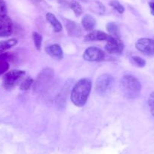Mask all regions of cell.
Returning a JSON list of instances; mask_svg holds the SVG:
<instances>
[{"label": "cell", "instance_id": "6da1fadb", "mask_svg": "<svg viewBox=\"0 0 154 154\" xmlns=\"http://www.w3.org/2000/svg\"><path fill=\"white\" fill-rule=\"evenodd\" d=\"M92 82L88 78H82L74 85L71 91L70 98L75 106L82 107L86 103L91 93Z\"/></svg>", "mask_w": 154, "mask_h": 154}, {"label": "cell", "instance_id": "7a4b0ae2", "mask_svg": "<svg viewBox=\"0 0 154 154\" xmlns=\"http://www.w3.org/2000/svg\"><path fill=\"white\" fill-rule=\"evenodd\" d=\"M120 88L122 94L126 98L134 99L140 95L141 84L136 77L126 75L121 79Z\"/></svg>", "mask_w": 154, "mask_h": 154}, {"label": "cell", "instance_id": "3957f363", "mask_svg": "<svg viewBox=\"0 0 154 154\" xmlns=\"http://www.w3.org/2000/svg\"><path fill=\"white\" fill-rule=\"evenodd\" d=\"M114 83V78L108 73L100 75L96 80L95 91L100 95H106L112 89Z\"/></svg>", "mask_w": 154, "mask_h": 154}, {"label": "cell", "instance_id": "277c9868", "mask_svg": "<svg viewBox=\"0 0 154 154\" xmlns=\"http://www.w3.org/2000/svg\"><path fill=\"white\" fill-rule=\"evenodd\" d=\"M54 76V70L50 68H46L40 72L37 76L36 80L34 83V91L36 92H42L45 90L46 87L50 83Z\"/></svg>", "mask_w": 154, "mask_h": 154}, {"label": "cell", "instance_id": "5b68a950", "mask_svg": "<svg viewBox=\"0 0 154 154\" xmlns=\"http://www.w3.org/2000/svg\"><path fill=\"white\" fill-rule=\"evenodd\" d=\"M24 75V71L20 69H13L5 73L2 79L4 88L8 90L14 88Z\"/></svg>", "mask_w": 154, "mask_h": 154}, {"label": "cell", "instance_id": "8992f818", "mask_svg": "<svg viewBox=\"0 0 154 154\" xmlns=\"http://www.w3.org/2000/svg\"><path fill=\"white\" fill-rule=\"evenodd\" d=\"M136 48L147 56L154 55V40L149 38H141L135 44Z\"/></svg>", "mask_w": 154, "mask_h": 154}, {"label": "cell", "instance_id": "52a82bcc", "mask_svg": "<svg viewBox=\"0 0 154 154\" xmlns=\"http://www.w3.org/2000/svg\"><path fill=\"white\" fill-rule=\"evenodd\" d=\"M105 45V50L109 54H122L124 50V45L119 38L111 36L108 38Z\"/></svg>", "mask_w": 154, "mask_h": 154}, {"label": "cell", "instance_id": "ba28073f", "mask_svg": "<svg viewBox=\"0 0 154 154\" xmlns=\"http://www.w3.org/2000/svg\"><path fill=\"white\" fill-rule=\"evenodd\" d=\"M83 58L86 61H100L104 58V53L100 48L96 47H89L85 49L83 54Z\"/></svg>", "mask_w": 154, "mask_h": 154}, {"label": "cell", "instance_id": "9c48e42d", "mask_svg": "<svg viewBox=\"0 0 154 154\" xmlns=\"http://www.w3.org/2000/svg\"><path fill=\"white\" fill-rule=\"evenodd\" d=\"M13 24L11 18L6 16L0 20V37H7L11 35Z\"/></svg>", "mask_w": 154, "mask_h": 154}, {"label": "cell", "instance_id": "30bf717a", "mask_svg": "<svg viewBox=\"0 0 154 154\" xmlns=\"http://www.w3.org/2000/svg\"><path fill=\"white\" fill-rule=\"evenodd\" d=\"M63 20H64L65 27L69 35L73 37H80L82 35V29L78 23L68 19H64Z\"/></svg>", "mask_w": 154, "mask_h": 154}, {"label": "cell", "instance_id": "8fae6325", "mask_svg": "<svg viewBox=\"0 0 154 154\" xmlns=\"http://www.w3.org/2000/svg\"><path fill=\"white\" fill-rule=\"evenodd\" d=\"M110 37V35H107L106 32L100 30H94L85 36V41L93 42V41H103L107 40Z\"/></svg>", "mask_w": 154, "mask_h": 154}, {"label": "cell", "instance_id": "7c38bea8", "mask_svg": "<svg viewBox=\"0 0 154 154\" xmlns=\"http://www.w3.org/2000/svg\"><path fill=\"white\" fill-rule=\"evenodd\" d=\"M45 51L48 55L54 58L61 60L63 57V50H62L61 47L57 44H53V45L47 46L45 48Z\"/></svg>", "mask_w": 154, "mask_h": 154}, {"label": "cell", "instance_id": "4fadbf2b", "mask_svg": "<svg viewBox=\"0 0 154 154\" xmlns=\"http://www.w3.org/2000/svg\"><path fill=\"white\" fill-rule=\"evenodd\" d=\"M46 19L49 22L50 24L52 26L53 29H54V32H59L62 30V29H63L62 24L60 23V22L57 20V18L55 17L54 14H53L52 13H50V12L47 13Z\"/></svg>", "mask_w": 154, "mask_h": 154}, {"label": "cell", "instance_id": "5bb4252c", "mask_svg": "<svg viewBox=\"0 0 154 154\" xmlns=\"http://www.w3.org/2000/svg\"><path fill=\"white\" fill-rule=\"evenodd\" d=\"M82 24L83 28L87 31H91L94 29L96 25V20L93 16L90 14H85L82 20Z\"/></svg>", "mask_w": 154, "mask_h": 154}, {"label": "cell", "instance_id": "9a60e30c", "mask_svg": "<svg viewBox=\"0 0 154 154\" xmlns=\"http://www.w3.org/2000/svg\"><path fill=\"white\" fill-rule=\"evenodd\" d=\"M17 44V40L16 38H11L6 41L0 42V52H5L8 48L14 46Z\"/></svg>", "mask_w": 154, "mask_h": 154}, {"label": "cell", "instance_id": "2e32d148", "mask_svg": "<svg viewBox=\"0 0 154 154\" xmlns=\"http://www.w3.org/2000/svg\"><path fill=\"white\" fill-rule=\"evenodd\" d=\"M106 29L111 36L119 38V30L118 25L114 22H109L106 25Z\"/></svg>", "mask_w": 154, "mask_h": 154}, {"label": "cell", "instance_id": "e0dca14e", "mask_svg": "<svg viewBox=\"0 0 154 154\" xmlns=\"http://www.w3.org/2000/svg\"><path fill=\"white\" fill-rule=\"evenodd\" d=\"M69 7L76 17H79L80 15H82L83 9H82V5L79 4V2H78L77 1H71L69 2Z\"/></svg>", "mask_w": 154, "mask_h": 154}, {"label": "cell", "instance_id": "ac0fdd59", "mask_svg": "<svg viewBox=\"0 0 154 154\" xmlns=\"http://www.w3.org/2000/svg\"><path fill=\"white\" fill-rule=\"evenodd\" d=\"M32 40H33L34 45H35V48L38 51H40L41 47H42V36L41 34H39L37 32H33L32 33Z\"/></svg>", "mask_w": 154, "mask_h": 154}, {"label": "cell", "instance_id": "d6986e66", "mask_svg": "<svg viewBox=\"0 0 154 154\" xmlns=\"http://www.w3.org/2000/svg\"><path fill=\"white\" fill-rule=\"evenodd\" d=\"M109 5L111 7H112L119 14H122L125 11V8L123 7V5L119 2L116 1V0H112V1H110L109 2Z\"/></svg>", "mask_w": 154, "mask_h": 154}, {"label": "cell", "instance_id": "ffe728a7", "mask_svg": "<svg viewBox=\"0 0 154 154\" xmlns=\"http://www.w3.org/2000/svg\"><path fill=\"white\" fill-rule=\"evenodd\" d=\"M33 84V79L30 77H28L26 79L23 81V82L20 83V88L22 91H26L29 88H30V87L32 86V85Z\"/></svg>", "mask_w": 154, "mask_h": 154}, {"label": "cell", "instance_id": "44dd1931", "mask_svg": "<svg viewBox=\"0 0 154 154\" xmlns=\"http://www.w3.org/2000/svg\"><path fill=\"white\" fill-rule=\"evenodd\" d=\"M131 59L133 63L135 64L137 66H138V67H143L146 65L145 60H143L140 57H138V56H133Z\"/></svg>", "mask_w": 154, "mask_h": 154}, {"label": "cell", "instance_id": "7402d4cb", "mask_svg": "<svg viewBox=\"0 0 154 154\" xmlns=\"http://www.w3.org/2000/svg\"><path fill=\"white\" fill-rule=\"evenodd\" d=\"M7 12L8 9H7L6 3L4 0H0V20L6 17Z\"/></svg>", "mask_w": 154, "mask_h": 154}, {"label": "cell", "instance_id": "603a6c76", "mask_svg": "<svg viewBox=\"0 0 154 154\" xmlns=\"http://www.w3.org/2000/svg\"><path fill=\"white\" fill-rule=\"evenodd\" d=\"M148 105L149 106L150 112L152 116L154 117V91H152L149 96L148 98Z\"/></svg>", "mask_w": 154, "mask_h": 154}, {"label": "cell", "instance_id": "cb8c5ba5", "mask_svg": "<svg viewBox=\"0 0 154 154\" xmlns=\"http://www.w3.org/2000/svg\"><path fill=\"white\" fill-rule=\"evenodd\" d=\"M9 68V64L8 61L0 62V75L5 73Z\"/></svg>", "mask_w": 154, "mask_h": 154}, {"label": "cell", "instance_id": "d4e9b609", "mask_svg": "<svg viewBox=\"0 0 154 154\" xmlns=\"http://www.w3.org/2000/svg\"><path fill=\"white\" fill-rule=\"evenodd\" d=\"M11 57V54L8 52H0V62L7 61Z\"/></svg>", "mask_w": 154, "mask_h": 154}, {"label": "cell", "instance_id": "484cf974", "mask_svg": "<svg viewBox=\"0 0 154 154\" xmlns=\"http://www.w3.org/2000/svg\"><path fill=\"white\" fill-rule=\"evenodd\" d=\"M149 8H150V12L152 15H154V0H150L149 2Z\"/></svg>", "mask_w": 154, "mask_h": 154}, {"label": "cell", "instance_id": "4316f807", "mask_svg": "<svg viewBox=\"0 0 154 154\" xmlns=\"http://www.w3.org/2000/svg\"><path fill=\"white\" fill-rule=\"evenodd\" d=\"M34 1H35V2H40V1H41V0H34Z\"/></svg>", "mask_w": 154, "mask_h": 154}]
</instances>
